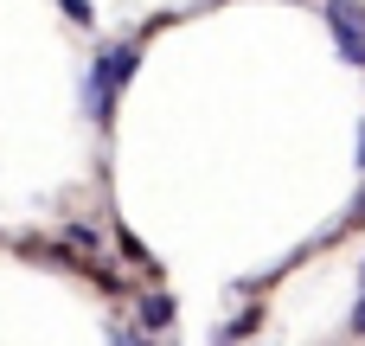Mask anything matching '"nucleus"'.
<instances>
[{"instance_id":"obj_8","label":"nucleus","mask_w":365,"mask_h":346,"mask_svg":"<svg viewBox=\"0 0 365 346\" xmlns=\"http://www.w3.org/2000/svg\"><path fill=\"white\" fill-rule=\"evenodd\" d=\"M359 276H365V270H359Z\"/></svg>"},{"instance_id":"obj_3","label":"nucleus","mask_w":365,"mask_h":346,"mask_svg":"<svg viewBox=\"0 0 365 346\" xmlns=\"http://www.w3.org/2000/svg\"><path fill=\"white\" fill-rule=\"evenodd\" d=\"M141 327H148V334L173 327V295H148V302H141Z\"/></svg>"},{"instance_id":"obj_4","label":"nucleus","mask_w":365,"mask_h":346,"mask_svg":"<svg viewBox=\"0 0 365 346\" xmlns=\"http://www.w3.org/2000/svg\"><path fill=\"white\" fill-rule=\"evenodd\" d=\"M353 334H365V295H359V308H353Z\"/></svg>"},{"instance_id":"obj_7","label":"nucleus","mask_w":365,"mask_h":346,"mask_svg":"<svg viewBox=\"0 0 365 346\" xmlns=\"http://www.w3.org/2000/svg\"><path fill=\"white\" fill-rule=\"evenodd\" d=\"M353 161H359V167H365V122H359V154H353Z\"/></svg>"},{"instance_id":"obj_5","label":"nucleus","mask_w":365,"mask_h":346,"mask_svg":"<svg viewBox=\"0 0 365 346\" xmlns=\"http://www.w3.org/2000/svg\"><path fill=\"white\" fill-rule=\"evenodd\" d=\"M115 346H154V340H141V334H115Z\"/></svg>"},{"instance_id":"obj_2","label":"nucleus","mask_w":365,"mask_h":346,"mask_svg":"<svg viewBox=\"0 0 365 346\" xmlns=\"http://www.w3.org/2000/svg\"><path fill=\"white\" fill-rule=\"evenodd\" d=\"M321 19L346 64H365V0H321Z\"/></svg>"},{"instance_id":"obj_6","label":"nucleus","mask_w":365,"mask_h":346,"mask_svg":"<svg viewBox=\"0 0 365 346\" xmlns=\"http://www.w3.org/2000/svg\"><path fill=\"white\" fill-rule=\"evenodd\" d=\"M353 225H365V193H359V199H353Z\"/></svg>"},{"instance_id":"obj_1","label":"nucleus","mask_w":365,"mask_h":346,"mask_svg":"<svg viewBox=\"0 0 365 346\" xmlns=\"http://www.w3.org/2000/svg\"><path fill=\"white\" fill-rule=\"evenodd\" d=\"M135 45H115V51H103L96 58V71H90V83H83V103H90V116L96 122H109V109H115V96H122V83L135 77Z\"/></svg>"}]
</instances>
